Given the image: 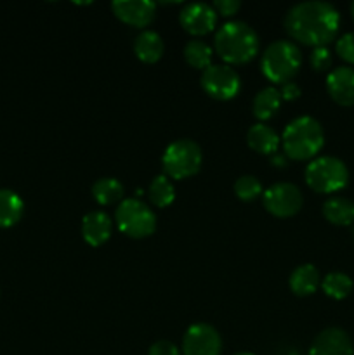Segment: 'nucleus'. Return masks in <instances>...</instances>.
Segmentation results:
<instances>
[{
    "instance_id": "25",
    "label": "nucleus",
    "mask_w": 354,
    "mask_h": 355,
    "mask_svg": "<svg viewBox=\"0 0 354 355\" xmlns=\"http://www.w3.org/2000/svg\"><path fill=\"white\" fill-rule=\"evenodd\" d=\"M353 279L344 272H330L323 277L321 288L326 297L333 300H344L353 291Z\"/></svg>"
},
{
    "instance_id": "2",
    "label": "nucleus",
    "mask_w": 354,
    "mask_h": 355,
    "mask_svg": "<svg viewBox=\"0 0 354 355\" xmlns=\"http://www.w3.org/2000/svg\"><path fill=\"white\" fill-rule=\"evenodd\" d=\"M257 31L243 21H228L214 37V51L228 66L246 64L259 54Z\"/></svg>"
},
{
    "instance_id": "33",
    "label": "nucleus",
    "mask_w": 354,
    "mask_h": 355,
    "mask_svg": "<svg viewBox=\"0 0 354 355\" xmlns=\"http://www.w3.org/2000/svg\"><path fill=\"white\" fill-rule=\"evenodd\" d=\"M351 14H353V19H354V2L351 3Z\"/></svg>"
},
{
    "instance_id": "5",
    "label": "nucleus",
    "mask_w": 354,
    "mask_h": 355,
    "mask_svg": "<svg viewBox=\"0 0 354 355\" xmlns=\"http://www.w3.org/2000/svg\"><path fill=\"white\" fill-rule=\"evenodd\" d=\"M304 179L309 189L314 193L333 194L347 186L349 170L346 163L335 156H318L305 166Z\"/></svg>"
},
{
    "instance_id": "19",
    "label": "nucleus",
    "mask_w": 354,
    "mask_h": 355,
    "mask_svg": "<svg viewBox=\"0 0 354 355\" xmlns=\"http://www.w3.org/2000/svg\"><path fill=\"white\" fill-rule=\"evenodd\" d=\"M281 103H283V99H281V94L278 87H264V89H260L259 92L255 94V97H253V116L262 123V121L269 120V118H273L274 114L278 113Z\"/></svg>"
},
{
    "instance_id": "22",
    "label": "nucleus",
    "mask_w": 354,
    "mask_h": 355,
    "mask_svg": "<svg viewBox=\"0 0 354 355\" xmlns=\"http://www.w3.org/2000/svg\"><path fill=\"white\" fill-rule=\"evenodd\" d=\"M92 196L101 207H110L124 200V186L115 177H103L94 182Z\"/></svg>"
},
{
    "instance_id": "12",
    "label": "nucleus",
    "mask_w": 354,
    "mask_h": 355,
    "mask_svg": "<svg viewBox=\"0 0 354 355\" xmlns=\"http://www.w3.org/2000/svg\"><path fill=\"white\" fill-rule=\"evenodd\" d=\"M111 10L121 23L132 28H146L156 16V3L151 0H117Z\"/></svg>"
},
{
    "instance_id": "13",
    "label": "nucleus",
    "mask_w": 354,
    "mask_h": 355,
    "mask_svg": "<svg viewBox=\"0 0 354 355\" xmlns=\"http://www.w3.org/2000/svg\"><path fill=\"white\" fill-rule=\"evenodd\" d=\"M309 355H354L353 340L344 329L326 328L312 340Z\"/></svg>"
},
{
    "instance_id": "6",
    "label": "nucleus",
    "mask_w": 354,
    "mask_h": 355,
    "mask_svg": "<svg viewBox=\"0 0 354 355\" xmlns=\"http://www.w3.org/2000/svg\"><path fill=\"white\" fill-rule=\"evenodd\" d=\"M203 155L200 146L191 139H177L167 146L162 156L163 172L170 180H184L196 175L201 168Z\"/></svg>"
},
{
    "instance_id": "18",
    "label": "nucleus",
    "mask_w": 354,
    "mask_h": 355,
    "mask_svg": "<svg viewBox=\"0 0 354 355\" xmlns=\"http://www.w3.org/2000/svg\"><path fill=\"white\" fill-rule=\"evenodd\" d=\"M319 272L312 263H302L295 267L294 272L288 277V286L297 297H309L319 286Z\"/></svg>"
},
{
    "instance_id": "31",
    "label": "nucleus",
    "mask_w": 354,
    "mask_h": 355,
    "mask_svg": "<svg viewBox=\"0 0 354 355\" xmlns=\"http://www.w3.org/2000/svg\"><path fill=\"white\" fill-rule=\"evenodd\" d=\"M301 87L297 85L295 82H288L285 83V85H281L280 89V94H281V99L283 101H295L301 97Z\"/></svg>"
},
{
    "instance_id": "24",
    "label": "nucleus",
    "mask_w": 354,
    "mask_h": 355,
    "mask_svg": "<svg viewBox=\"0 0 354 355\" xmlns=\"http://www.w3.org/2000/svg\"><path fill=\"white\" fill-rule=\"evenodd\" d=\"M148 196L151 205H155L156 208H167L176 200V187H174L172 180L165 173H162V175H156L149 184Z\"/></svg>"
},
{
    "instance_id": "1",
    "label": "nucleus",
    "mask_w": 354,
    "mask_h": 355,
    "mask_svg": "<svg viewBox=\"0 0 354 355\" xmlns=\"http://www.w3.org/2000/svg\"><path fill=\"white\" fill-rule=\"evenodd\" d=\"M340 14L332 3L309 0L292 7L285 16V30L295 42L307 47H326L335 40Z\"/></svg>"
},
{
    "instance_id": "4",
    "label": "nucleus",
    "mask_w": 354,
    "mask_h": 355,
    "mask_svg": "<svg viewBox=\"0 0 354 355\" xmlns=\"http://www.w3.org/2000/svg\"><path fill=\"white\" fill-rule=\"evenodd\" d=\"M302 64L301 49L288 40H276L267 45L260 58V69L262 75L271 83L292 82L297 75Z\"/></svg>"
},
{
    "instance_id": "7",
    "label": "nucleus",
    "mask_w": 354,
    "mask_h": 355,
    "mask_svg": "<svg viewBox=\"0 0 354 355\" xmlns=\"http://www.w3.org/2000/svg\"><path fill=\"white\" fill-rule=\"evenodd\" d=\"M115 222L121 234L132 239H142L156 231V215L144 201L127 198L118 203Z\"/></svg>"
},
{
    "instance_id": "27",
    "label": "nucleus",
    "mask_w": 354,
    "mask_h": 355,
    "mask_svg": "<svg viewBox=\"0 0 354 355\" xmlns=\"http://www.w3.org/2000/svg\"><path fill=\"white\" fill-rule=\"evenodd\" d=\"M311 68L314 71H328L330 66H332V52L326 47H316L311 52Z\"/></svg>"
},
{
    "instance_id": "9",
    "label": "nucleus",
    "mask_w": 354,
    "mask_h": 355,
    "mask_svg": "<svg viewBox=\"0 0 354 355\" xmlns=\"http://www.w3.org/2000/svg\"><path fill=\"white\" fill-rule=\"evenodd\" d=\"M201 89L217 101H231L238 96L239 75L233 66L228 64H212L201 73Z\"/></svg>"
},
{
    "instance_id": "14",
    "label": "nucleus",
    "mask_w": 354,
    "mask_h": 355,
    "mask_svg": "<svg viewBox=\"0 0 354 355\" xmlns=\"http://www.w3.org/2000/svg\"><path fill=\"white\" fill-rule=\"evenodd\" d=\"M326 90L339 106H354V69L349 66L332 69L326 76Z\"/></svg>"
},
{
    "instance_id": "20",
    "label": "nucleus",
    "mask_w": 354,
    "mask_h": 355,
    "mask_svg": "<svg viewBox=\"0 0 354 355\" xmlns=\"http://www.w3.org/2000/svg\"><path fill=\"white\" fill-rule=\"evenodd\" d=\"M24 201L10 189H0V229H9L21 220Z\"/></svg>"
},
{
    "instance_id": "21",
    "label": "nucleus",
    "mask_w": 354,
    "mask_h": 355,
    "mask_svg": "<svg viewBox=\"0 0 354 355\" xmlns=\"http://www.w3.org/2000/svg\"><path fill=\"white\" fill-rule=\"evenodd\" d=\"M323 217L333 225H351L354 222V203L342 196L328 198L323 203Z\"/></svg>"
},
{
    "instance_id": "23",
    "label": "nucleus",
    "mask_w": 354,
    "mask_h": 355,
    "mask_svg": "<svg viewBox=\"0 0 354 355\" xmlns=\"http://www.w3.org/2000/svg\"><path fill=\"white\" fill-rule=\"evenodd\" d=\"M212 58H214V49L200 38L189 40L184 45V59L191 68L205 71L208 66H212Z\"/></svg>"
},
{
    "instance_id": "28",
    "label": "nucleus",
    "mask_w": 354,
    "mask_h": 355,
    "mask_svg": "<svg viewBox=\"0 0 354 355\" xmlns=\"http://www.w3.org/2000/svg\"><path fill=\"white\" fill-rule=\"evenodd\" d=\"M337 55L349 64H354V33H346L337 40Z\"/></svg>"
},
{
    "instance_id": "3",
    "label": "nucleus",
    "mask_w": 354,
    "mask_h": 355,
    "mask_svg": "<svg viewBox=\"0 0 354 355\" xmlns=\"http://www.w3.org/2000/svg\"><path fill=\"white\" fill-rule=\"evenodd\" d=\"M283 155L294 162L314 159L325 146L321 123L312 116H298L285 127L281 134Z\"/></svg>"
},
{
    "instance_id": "16",
    "label": "nucleus",
    "mask_w": 354,
    "mask_h": 355,
    "mask_svg": "<svg viewBox=\"0 0 354 355\" xmlns=\"http://www.w3.org/2000/svg\"><path fill=\"white\" fill-rule=\"evenodd\" d=\"M246 144L252 151L259 155H276L278 146L281 144V137L276 134L273 127L266 123H255L246 132Z\"/></svg>"
},
{
    "instance_id": "11",
    "label": "nucleus",
    "mask_w": 354,
    "mask_h": 355,
    "mask_svg": "<svg viewBox=\"0 0 354 355\" xmlns=\"http://www.w3.org/2000/svg\"><path fill=\"white\" fill-rule=\"evenodd\" d=\"M179 24L186 33L193 35V37H203L215 30L217 12L210 3L191 2L184 6L179 12Z\"/></svg>"
},
{
    "instance_id": "17",
    "label": "nucleus",
    "mask_w": 354,
    "mask_h": 355,
    "mask_svg": "<svg viewBox=\"0 0 354 355\" xmlns=\"http://www.w3.org/2000/svg\"><path fill=\"white\" fill-rule=\"evenodd\" d=\"M163 52H165V44H163V38L156 31L144 30L135 37L134 54L141 62L155 64L162 59Z\"/></svg>"
},
{
    "instance_id": "30",
    "label": "nucleus",
    "mask_w": 354,
    "mask_h": 355,
    "mask_svg": "<svg viewBox=\"0 0 354 355\" xmlns=\"http://www.w3.org/2000/svg\"><path fill=\"white\" fill-rule=\"evenodd\" d=\"M148 355H183L176 343L169 342V340H158L149 347Z\"/></svg>"
},
{
    "instance_id": "29",
    "label": "nucleus",
    "mask_w": 354,
    "mask_h": 355,
    "mask_svg": "<svg viewBox=\"0 0 354 355\" xmlns=\"http://www.w3.org/2000/svg\"><path fill=\"white\" fill-rule=\"evenodd\" d=\"M212 7L217 12V16L231 17L238 14V10L242 9V2H238V0H215Z\"/></svg>"
},
{
    "instance_id": "8",
    "label": "nucleus",
    "mask_w": 354,
    "mask_h": 355,
    "mask_svg": "<svg viewBox=\"0 0 354 355\" xmlns=\"http://www.w3.org/2000/svg\"><path fill=\"white\" fill-rule=\"evenodd\" d=\"M262 205L273 217L290 218L301 211L304 205L301 189L292 182H278L262 193Z\"/></svg>"
},
{
    "instance_id": "10",
    "label": "nucleus",
    "mask_w": 354,
    "mask_h": 355,
    "mask_svg": "<svg viewBox=\"0 0 354 355\" xmlns=\"http://www.w3.org/2000/svg\"><path fill=\"white\" fill-rule=\"evenodd\" d=\"M222 338L217 329L207 322H196L186 329L183 355H221Z\"/></svg>"
},
{
    "instance_id": "15",
    "label": "nucleus",
    "mask_w": 354,
    "mask_h": 355,
    "mask_svg": "<svg viewBox=\"0 0 354 355\" xmlns=\"http://www.w3.org/2000/svg\"><path fill=\"white\" fill-rule=\"evenodd\" d=\"M111 229H113V222H111L110 215L104 211L94 210L83 215L82 236L83 241L89 246H94V248L103 246L110 239Z\"/></svg>"
},
{
    "instance_id": "32",
    "label": "nucleus",
    "mask_w": 354,
    "mask_h": 355,
    "mask_svg": "<svg viewBox=\"0 0 354 355\" xmlns=\"http://www.w3.org/2000/svg\"><path fill=\"white\" fill-rule=\"evenodd\" d=\"M273 163H276V165H280V166H283V158H280V156H276L274 155V158H273Z\"/></svg>"
},
{
    "instance_id": "34",
    "label": "nucleus",
    "mask_w": 354,
    "mask_h": 355,
    "mask_svg": "<svg viewBox=\"0 0 354 355\" xmlns=\"http://www.w3.org/2000/svg\"><path fill=\"white\" fill-rule=\"evenodd\" d=\"M236 355H255V354H250V352H239V354H236Z\"/></svg>"
},
{
    "instance_id": "26",
    "label": "nucleus",
    "mask_w": 354,
    "mask_h": 355,
    "mask_svg": "<svg viewBox=\"0 0 354 355\" xmlns=\"http://www.w3.org/2000/svg\"><path fill=\"white\" fill-rule=\"evenodd\" d=\"M233 189H235V194L242 201H253L264 193L262 184H260V180L253 175H242L235 182Z\"/></svg>"
}]
</instances>
